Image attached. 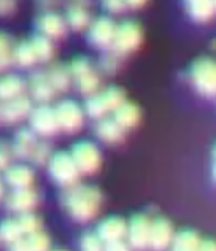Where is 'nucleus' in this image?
Returning a JSON list of instances; mask_svg holds the SVG:
<instances>
[{"label": "nucleus", "mask_w": 216, "mask_h": 251, "mask_svg": "<svg viewBox=\"0 0 216 251\" xmlns=\"http://www.w3.org/2000/svg\"><path fill=\"white\" fill-rule=\"evenodd\" d=\"M62 204L74 222L88 223L99 214L102 205V193L99 188L76 183L74 186H69L62 195Z\"/></svg>", "instance_id": "f257e3e1"}, {"label": "nucleus", "mask_w": 216, "mask_h": 251, "mask_svg": "<svg viewBox=\"0 0 216 251\" xmlns=\"http://www.w3.org/2000/svg\"><path fill=\"white\" fill-rule=\"evenodd\" d=\"M48 171H50L51 179L63 188L74 186L76 183H79V176H81V172L76 167L71 153H65V151H58V153L50 156Z\"/></svg>", "instance_id": "f03ea898"}, {"label": "nucleus", "mask_w": 216, "mask_h": 251, "mask_svg": "<svg viewBox=\"0 0 216 251\" xmlns=\"http://www.w3.org/2000/svg\"><path fill=\"white\" fill-rule=\"evenodd\" d=\"M191 86L206 99H213L216 93V65L211 58H199L190 69Z\"/></svg>", "instance_id": "7ed1b4c3"}, {"label": "nucleus", "mask_w": 216, "mask_h": 251, "mask_svg": "<svg viewBox=\"0 0 216 251\" xmlns=\"http://www.w3.org/2000/svg\"><path fill=\"white\" fill-rule=\"evenodd\" d=\"M142 44V30L135 21H123L121 25H116V34L112 39L111 51L120 56H127L141 48Z\"/></svg>", "instance_id": "20e7f679"}, {"label": "nucleus", "mask_w": 216, "mask_h": 251, "mask_svg": "<svg viewBox=\"0 0 216 251\" xmlns=\"http://www.w3.org/2000/svg\"><path fill=\"white\" fill-rule=\"evenodd\" d=\"M72 81L76 83L78 90L84 95L95 93L100 86V77L97 69L92 65V62L86 58H76L69 67Z\"/></svg>", "instance_id": "39448f33"}, {"label": "nucleus", "mask_w": 216, "mask_h": 251, "mask_svg": "<svg viewBox=\"0 0 216 251\" xmlns=\"http://www.w3.org/2000/svg\"><path fill=\"white\" fill-rule=\"evenodd\" d=\"M71 156L74 160L76 167L81 174H86V176H92L100 169V151L90 141H81V143H76L71 150Z\"/></svg>", "instance_id": "423d86ee"}, {"label": "nucleus", "mask_w": 216, "mask_h": 251, "mask_svg": "<svg viewBox=\"0 0 216 251\" xmlns=\"http://www.w3.org/2000/svg\"><path fill=\"white\" fill-rule=\"evenodd\" d=\"M53 111H54V116H56V123H58L60 130H63L67 134H76V132L81 130V126H83V123H84V113L76 102L63 100V102H60Z\"/></svg>", "instance_id": "0eeeda50"}, {"label": "nucleus", "mask_w": 216, "mask_h": 251, "mask_svg": "<svg viewBox=\"0 0 216 251\" xmlns=\"http://www.w3.org/2000/svg\"><path fill=\"white\" fill-rule=\"evenodd\" d=\"M150 226L151 220L148 214L137 213L130 218V222L127 223V241H129V248L134 250H144L150 244Z\"/></svg>", "instance_id": "6e6552de"}, {"label": "nucleus", "mask_w": 216, "mask_h": 251, "mask_svg": "<svg viewBox=\"0 0 216 251\" xmlns=\"http://www.w3.org/2000/svg\"><path fill=\"white\" fill-rule=\"evenodd\" d=\"M30 126L35 134L42 135V137H53L60 132L58 123H56V116L54 111L46 104H41L39 107L30 111Z\"/></svg>", "instance_id": "1a4fd4ad"}, {"label": "nucleus", "mask_w": 216, "mask_h": 251, "mask_svg": "<svg viewBox=\"0 0 216 251\" xmlns=\"http://www.w3.org/2000/svg\"><path fill=\"white\" fill-rule=\"evenodd\" d=\"M30 111H32V100L25 95H18L0 104V122L18 123L28 118Z\"/></svg>", "instance_id": "9d476101"}, {"label": "nucleus", "mask_w": 216, "mask_h": 251, "mask_svg": "<svg viewBox=\"0 0 216 251\" xmlns=\"http://www.w3.org/2000/svg\"><path fill=\"white\" fill-rule=\"evenodd\" d=\"M114 34H116V23H114L111 18L104 16V18L95 20L92 25H90L88 39H90V42H92L95 48L108 50V48H111Z\"/></svg>", "instance_id": "9b49d317"}, {"label": "nucleus", "mask_w": 216, "mask_h": 251, "mask_svg": "<svg viewBox=\"0 0 216 251\" xmlns=\"http://www.w3.org/2000/svg\"><path fill=\"white\" fill-rule=\"evenodd\" d=\"M39 204V195L32 186H25V188H14V192L7 197V209L11 213H27L32 211L35 205Z\"/></svg>", "instance_id": "f8f14e48"}, {"label": "nucleus", "mask_w": 216, "mask_h": 251, "mask_svg": "<svg viewBox=\"0 0 216 251\" xmlns=\"http://www.w3.org/2000/svg\"><path fill=\"white\" fill-rule=\"evenodd\" d=\"M172 235H174V228H172V223L163 216H158L155 220H151L150 226V244L148 246L153 248V250H165L170 246V241H172Z\"/></svg>", "instance_id": "ddd939ff"}, {"label": "nucleus", "mask_w": 216, "mask_h": 251, "mask_svg": "<svg viewBox=\"0 0 216 251\" xmlns=\"http://www.w3.org/2000/svg\"><path fill=\"white\" fill-rule=\"evenodd\" d=\"M97 235L104 244L112 243V241H121L127 237V222L120 216L106 218L97 226Z\"/></svg>", "instance_id": "4468645a"}, {"label": "nucleus", "mask_w": 216, "mask_h": 251, "mask_svg": "<svg viewBox=\"0 0 216 251\" xmlns=\"http://www.w3.org/2000/svg\"><path fill=\"white\" fill-rule=\"evenodd\" d=\"M41 35H46L48 39H62L67 34V23L60 14L46 13L42 14L37 21Z\"/></svg>", "instance_id": "2eb2a0df"}, {"label": "nucleus", "mask_w": 216, "mask_h": 251, "mask_svg": "<svg viewBox=\"0 0 216 251\" xmlns=\"http://www.w3.org/2000/svg\"><path fill=\"white\" fill-rule=\"evenodd\" d=\"M30 93H32V99L39 104H48L50 100H53L54 97V88L51 86L50 79H48V74L44 72H35V74L30 77Z\"/></svg>", "instance_id": "dca6fc26"}, {"label": "nucleus", "mask_w": 216, "mask_h": 251, "mask_svg": "<svg viewBox=\"0 0 216 251\" xmlns=\"http://www.w3.org/2000/svg\"><path fill=\"white\" fill-rule=\"evenodd\" d=\"M95 135L106 144H120L125 139V130L112 118H100L95 125Z\"/></svg>", "instance_id": "f3484780"}, {"label": "nucleus", "mask_w": 216, "mask_h": 251, "mask_svg": "<svg viewBox=\"0 0 216 251\" xmlns=\"http://www.w3.org/2000/svg\"><path fill=\"white\" fill-rule=\"evenodd\" d=\"M112 113H114V118H112V120H114L125 132L135 128V126L139 125V122H141V109H139L135 104H132V102L125 100L123 104L118 105Z\"/></svg>", "instance_id": "a211bd4d"}, {"label": "nucleus", "mask_w": 216, "mask_h": 251, "mask_svg": "<svg viewBox=\"0 0 216 251\" xmlns=\"http://www.w3.org/2000/svg\"><path fill=\"white\" fill-rule=\"evenodd\" d=\"M37 144V137H35V132L30 128H21L16 135H14L13 141V155L20 160H28L32 155L33 148Z\"/></svg>", "instance_id": "6ab92c4d"}, {"label": "nucleus", "mask_w": 216, "mask_h": 251, "mask_svg": "<svg viewBox=\"0 0 216 251\" xmlns=\"http://www.w3.org/2000/svg\"><path fill=\"white\" fill-rule=\"evenodd\" d=\"M33 181H35V174L27 165H9L5 169V183L13 188L32 186Z\"/></svg>", "instance_id": "aec40b11"}, {"label": "nucleus", "mask_w": 216, "mask_h": 251, "mask_svg": "<svg viewBox=\"0 0 216 251\" xmlns=\"http://www.w3.org/2000/svg\"><path fill=\"white\" fill-rule=\"evenodd\" d=\"M190 18L197 23H206L215 16V0H185Z\"/></svg>", "instance_id": "412c9836"}, {"label": "nucleus", "mask_w": 216, "mask_h": 251, "mask_svg": "<svg viewBox=\"0 0 216 251\" xmlns=\"http://www.w3.org/2000/svg\"><path fill=\"white\" fill-rule=\"evenodd\" d=\"M13 250H20V251H27V250H32V251H44V250H50L51 248V241L44 232L37 230V232H32V234H27L16 241L13 244Z\"/></svg>", "instance_id": "4be33fe9"}, {"label": "nucleus", "mask_w": 216, "mask_h": 251, "mask_svg": "<svg viewBox=\"0 0 216 251\" xmlns=\"http://www.w3.org/2000/svg\"><path fill=\"white\" fill-rule=\"evenodd\" d=\"M200 235L195 230H181L172 235L170 248L176 251H195L200 248Z\"/></svg>", "instance_id": "5701e85b"}, {"label": "nucleus", "mask_w": 216, "mask_h": 251, "mask_svg": "<svg viewBox=\"0 0 216 251\" xmlns=\"http://www.w3.org/2000/svg\"><path fill=\"white\" fill-rule=\"evenodd\" d=\"M37 62V54L33 51L32 41H21L13 48V63L18 67H32Z\"/></svg>", "instance_id": "b1692460"}, {"label": "nucleus", "mask_w": 216, "mask_h": 251, "mask_svg": "<svg viewBox=\"0 0 216 251\" xmlns=\"http://www.w3.org/2000/svg\"><path fill=\"white\" fill-rule=\"evenodd\" d=\"M23 90H25V81L18 77V75H4V77H0V102L21 95Z\"/></svg>", "instance_id": "393cba45"}, {"label": "nucleus", "mask_w": 216, "mask_h": 251, "mask_svg": "<svg viewBox=\"0 0 216 251\" xmlns=\"http://www.w3.org/2000/svg\"><path fill=\"white\" fill-rule=\"evenodd\" d=\"M48 79H50L51 86L54 88V92H67L71 88L72 77L71 72H69V67L65 65H53L48 72Z\"/></svg>", "instance_id": "a878e982"}, {"label": "nucleus", "mask_w": 216, "mask_h": 251, "mask_svg": "<svg viewBox=\"0 0 216 251\" xmlns=\"http://www.w3.org/2000/svg\"><path fill=\"white\" fill-rule=\"evenodd\" d=\"M67 25L76 32H81L90 25V13L81 4H74L67 11Z\"/></svg>", "instance_id": "bb28decb"}, {"label": "nucleus", "mask_w": 216, "mask_h": 251, "mask_svg": "<svg viewBox=\"0 0 216 251\" xmlns=\"http://www.w3.org/2000/svg\"><path fill=\"white\" fill-rule=\"evenodd\" d=\"M21 237H23V232H21L20 225H18V220L7 218V220H4V222L0 223V239L4 243H7L9 246H13Z\"/></svg>", "instance_id": "cd10ccee"}, {"label": "nucleus", "mask_w": 216, "mask_h": 251, "mask_svg": "<svg viewBox=\"0 0 216 251\" xmlns=\"http://www.w3.org/2000/svg\"><path fill=\"white\" fill-rule=\"evenodd\" d=\"M33 51L37 54V62H50L54 54V46L51 39H48L46 35H35L32 39Z\"/></svg>", "instance_id": "c85d7f7f"}, {"label": "nucleus", "mask_w": 216, "mask_h": 251, "mask_svg": "<svg viewBox=\"0 0 216 251\" xmlns=\"http://www.w3.org/2000/svg\"><path fill=\"white\" fill-rule=\"evenodd\" d=\"M84 111L90 118H95V120H100L104 118L106 114L109 113L108 107H106L104 100H102V95L100 93H90L86 99V104H84Z\"/></svg>", "instance_id": "c756f323"}, {"label": "nucleus", "mask_w": 216, "mask_h": 251, "mask_svg": "<svg viewBox=\"0 0 216 251\" xmlns=\"http://www.w3.org/2000/svg\"><path fill=\"white\" fill-rule=\"evenodd\" d=\"M100 95H102V100H104V104H106V107H108L109 113L114 111L118 105H121L125 100H127L125 92L121 88H118V86H109L108 90L100 92Z\"/></svg>", "instance_id": "7c9ffc66"}, {"label": "nucleus", "mask_w": 216, "mask_h": 251, "mask_svg": "<svg viewBox=\"0 0 216 251\" xmlns=\"http://www.w3.org/2000/svg\"><path fill=\"white\" fill-rule=\"evenodd\" d=\"M13 39L4 32H0V71H5L13 63Z\"/></svg>", "instance_id": "2f4dec72"}, {"label": "nucleus", "mask_w": 216, "mask_h": 251, "mask_svg": "<svg viewBox=\"0 0 216 251\" xmlns=\"http://www.w3.org/2000/svg\"><path fill=\"white\" fill-rule=\"evenodd\" d=\"M16 220H18V225H20L21 232H23V235L32 234V232L41 230V226H42L41 218H39L37 214H33L32 211H27V213H21L20 216L16 218Z\"/></svg>", "instance_id": "473e14b6"}, {"label": "nucleus", "mask_w": 216, "mask_h": 251, "mask_svg": "<svg viewBox=\"0 0 216 251\" xmlns=\"http://www.w3.org/2000/svg\"><path fill=\"white\" fill-rule=\"evenodd\" d=\"M51 156V146L48 143H39L35 144V148H33L32 155H30V160H32L35 165H44V163H48V160H50Z\"/></svg>", "instance_id": "72a5a7b5"}, {"label": "nucleus", "mask_w": 216, "mask_h": 251, "mask_svg": "<svg viewBox=\"0 0 216 251\" xmlns=\"http://www.w3.org/2000/svg\"><path fill=\"white\" fill-rule=\"evenodd\" d=\"M121 60H123V56L116 54L114 51H109V53L104 54L102 60H100V67L104 69L108 74H114V72L121 67Z\"/></svg>", "instance_id": "f704fd0d"}, {"label": "nucleus", "mask_w": 216, "mask_h": 251, "mask_svg": "<svg viewBox=\"0 0 216 251\" xmlns=\"http://www.w3.org/2000/svg\"><path fill=\"white\" fill-rule=\"evenodd\" d=\"M104 248V243L100 241V237L97 235V232H90V234H84L81 237V250L86 251H99Z\"/></svg>", "instance_id": "c9c22d12"}, {"label": "nucleus", "mask_w": 216, "mask_h": 251, "mask_svg": "<svg viewBox=\"0 0 216 251\" xmlns=\"http://www.w3.org/2000/svg\"><path fill=\"white\" fill-rule=\"evenodd\" d=\"M13 156V148L9 146L5 141H0V171H5L11 165Z\"/></svg>", "instance_id": "e433bc0d"}, {"label": "nucleus", "mask_w": 216, "mask_h": 251, "mask_svg": "<svg viewBox=\"0 0 216 251\" xmlns=\"http://www.w3.org/2000/svg\"><path fill=\"white\" fill-rule=\"evenodd\" d=\"M102 5L111 14H121L127 11V2L125 0H102Z\"/></svg>", "instance_id": "4c0bfd02"}, {"label": "nucleus", "mask_w": 216, "mask_h": 251, "mask_svg": "<svg viewBox=\"0 0 216 251\" xmlns=\"http://www.w3.org/2000/svg\"><path fill=\"white\" fill-rule=\"evenodd\" d=\"M16 7V0H0V16H9Z\"/></svg>", "instance_id": "58836bf2"}, {"label": "nucleus", "mask_w": 216, "mask_h": 251, "mask_svg": "<svg viewBox=\"0 0 216 251\" xmlns=\"http://www.w3.org/2000/svg\"><path fill=\"white\" fill-rule=\"evenodd\" d=\"M104 248H106V250H112V251H116V250H129V244H127V241H125V239H121V241L106 243Z\"/></svg>", "instance_id": "ea45409f"}, {"label": "nucleus", "mask_w": 216, "mask_h": 251, "mask_svg": "<svg viewBox=\"0 0 216 251\" xmlns=\"http://www.w3.org/2000/svg\"><path fill=\"white\" fill-rule=\"evenodd\" d=\"M127 2V9H142L150 0H125Z\"/></svg>", "instance_id": "a19ab883"}, {"label": "nucleus", "mask_w": 216, "mask_h": 251, "mask_svg": "<svg viewBox=\"0 0 216 251\" xmlns=\"http://www.w3.org/2000/svg\"><path fill=\"white\" fill-rule=\"evenodd\" d=\"M199 250H215V243H213L211 239H202Z\"/></svg>", "instance_id": "79ce46f5"}, {"label": "nucleus", "mask_w": 216, "mask_h": 251, "mask_svg": "<svg viewBox=\"0 0 216 251\" xmlns=\"http://www.w3.org/2000/svg\"><path fill=\"white\" fill-rule=\"evenodd\" d=\"M4 197V181L0 179V199Z\"/></svg>", "instance_id": "37998d69"}]
</instances>
